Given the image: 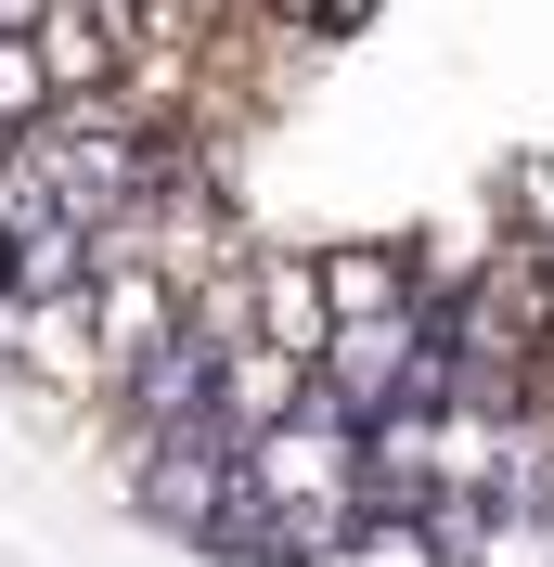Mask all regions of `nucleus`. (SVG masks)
Here are the masks:
<instances>
[{
    "label": "nucleus",
    "mask_w": 554,
    "mask_h": 567,
    "mask_svg": "<svg viewBox=\"0 0 554 567\" xmlns=\"http://www.w3.org/2000/svg\"><path fill=\"white\" fill-rule=\"evenodd\" d=\"M78 322H91V374H104V400H116L142 361L181 336V284L168 271H91L78 284Z\"/></svg>",
    "instance_id": "nucleus-1"
},
{
    "label": "nucleus",
    "mask_w": 554,
    "mask_h": 567,
    "mask_svg": "<svg viewBox=\"0 0 554 567\" xmlns=\"http://www.w3.org/2000/svg\"><path fill=\"white\" fill-rule=\"evenodd\" d=\"M39 78H52V104H78V91H116V65H130V0H39Z\"/></svg>",
    "instance_id": "nucleus-2"
},
{
    "label": "nucleus",
    "mask_w": 554,
    "mask_h": 567,
    "mask_svg": "<svg viewBox=\"0 0 554 567\" xmlns=\"http://www.w3.org/2000/svg\"><path fill=\"white\" fill-rule=\"evenodd\" d=\"M284 413H310V361L297 349H271V336H245V349H219V388H207V425L219 439H258V425H284Z\"/></svg>",
    "instance_id": "nucleus-3"
},
{
    "label": "nucleus",
    "mask_w": 554,
    "mask_h": 567,
    "mask_svg": "<svg viewBox=\"0 0 554 567\" xmlns=\"http://www.w3.org/2000/svg\"><path fill=\"white\" fill-rule=\"evenodd\" d=\"M310 271H322V310H336V322H361V310H425L413 246H322Z\"/></svg>",
    "instance_id": "nucleus-4"
},
{
    "label": "nucleus",
    "mask_w": 554,
    "mask_h": 567,
    "mask_svg": "<svg viewBox=\"0 0 554 567\" xmlns=\"http://www.w3.org/2000/svg\"><path fill=\"white\" fill-rule=\"evenodd\" d=\"M258 336L297 361H322V336H336V310H322V271L310 258H258Z\"/></svg>",
    "instance_id": "nucleus-5"
},
{
    "label": "nucleus",
    "mask_w": 554,
    "mask_h": 567,
    "mask_svg": "<svg viewBox=\"0 0 554 567\" xmlns=\"http://www.w3.org/2000/svg\"><path fill=\"white\" fill-rule=\"evenodd\" d=\"M130 27L142 39H233L245 0H130Z\"/></svg>",
    "instance_id": "nucleus-6"
},
{
    "label": "nucleus",
    "mask_w": 554,
    "mask_h": 567,
    "mask_svg": "<svg viewBox=\"0 0 554 567\" xmlns=\"http://www.w3.org/2000/svg\"><path fill=\"white\" fill-rule=\"evenodd\" d=\"M27 116H52V78H39V39L13 27L0 39V130H27Z\"/></svg>",
    "instance_id": "nucleus-7"
},
{
    "label": "nucleus",
    "mask_w": 554,
    "mask_h": 567,
    "mask_svg": "<svg viewBox=\"0 0 554 567\" xmlns=\"http://www.w3.org/2000/svg\"><path fill=\"white\" fill-rule=\"evenodd\" d=\"M0 310H13V271H0Z\"/></svg>",
    "instance_id": "nucleus-8"
}]
</instances>
